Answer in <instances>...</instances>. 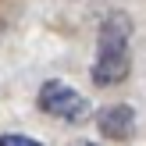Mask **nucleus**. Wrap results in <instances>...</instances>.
I'll return each mask as SVG.
<instances>
[{"label": "nucleus", "instance_id": "7ed1b4c3", "mask_svg": "<svg viewBox=\"0 0 146 146\" xmlns=\"http://www.w3.org/2000/svg\"><path fill=\"white\" fill-rule=\"evenodd\" d=\"M96 125L107 139H132L135 135V111L128 104H111L96 114Z\"/></svg>", "mask_w": 146, "mask_h": 146}, {"label": "nucleus", "instance_id": "39448f33", "mask_svg": "<svg viewBox=\"0 0 146 146\" xmlns=\"http://www.w3.org/2000/svg\"><path fill=\"white\" fill-rule=\"evenodd\" d=\"M86 146H89V143H86Z\"/></svg>", "mask_w": 146, "mask_h": 146}, {"label": "nucleus", "instance_id": "f257e3e1", "mask_svg": "<svg viewBox=\"0 0 146 146\" xmlns=\"http://www.w3.org/2000/svg\"><path fill=\"white\" fill-rule=\"evenodd\" d=\"M128 36H132V21L128 14H107L104 25H100V50H96V61H93V82L100 89L107 86H118L121 78L128 75L132 68V57H128Z\"/></svg>", "mask_w": 146, "mask_h": 146}, {"label": "nucleus", "instance_id": "20e7f679", "mask_svg": "<svg viewBox=\"0 0 146 146\" xmlns=\"http://www.w3.org/2000/svg\"><path fill=\"white\" fill-rule=\"evenodd\" d=\"M0 146H43V143L32 139V135H21V132H4L0 135Z\"/></svg>", "mask_w": 146, "mask_h": 146}, {"label": "nucleus", "instance_id": "f03ea898", "mask_svg": "<svg viewBox=\"0 0 146 146\" xmlns=\"http://www.w3.org/2000/svg\"><path fill=\"white\" fill-rule=\"evenodd\" d=\"M36 104H39L43 114H50V118H57V121H71V125H75V121L89 118V100L78 89H71L68 82H57V78H50L39 89Z\"/></svg>", "mask_w": 146, "mask_h": 146}]
</instances>
